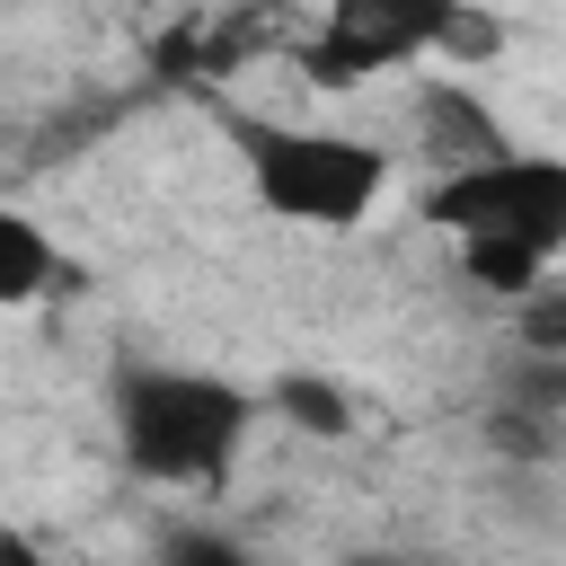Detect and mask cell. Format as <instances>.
<instances>
[{
  "label": "cell",
  "mask_w": 566,
  "mask_h": 566,
  "mask_svg": "<svg viewBox=\"0 0 566 566\" xmlns=\"http://www.w3.org/2000/svg\"><path fill=\"white\" fill-rule=\"evenodd\" d=\"M265 398H248L221 371H168V363H124L115 371V451L124 469L159 486H221L256 433Z\"/></svg>",
  "instance_id": "obj_1"
},
{
  "label": "cell",
  "mask_w": 566,
  "mask_h": 566,
  "mask_svg": "<svg viewBox=\"0 0 566 566\" xmlns=\"http://www.w3.org/2000/svg\"><path fill=\"white\" fill-rule=\"evenodd\" d=\"M248 186L265 212L301 221V230H354L380 195H389V150L354 142V133H283V124H248Z\"/></svg>",
  "instance_id": "obj_2"
},
{
  "label": "cell",
  "mask_w": 566,
  "mask_h": 566,
  "mask_svg": "<svg viewBox=\"0 0 566 566\" xmlns=\"http://www.w3.org/2000/svg\"><path fill=\"white\" fill-rule=\"evenodd\" d=\"M424 221H433V230H451L460 248H469V239H513V248L557 256V248H566V159L504 150V159H486V168L433 177Z\"/></svg>",
  "instance_id": "obj_3"
},
{
  "label": "cell",
  "mask_w": 566,
  "mask_h": 566,
  "mask_svg": "<svg viewBox=\"0 0 566 566\" xmlns=\"http://www.w3.org/2000/svg\"><path fill=\"white\" fill-rule=\"evenodd\" d=\"M442 18H451V0H416V9L407 0H336L310 35L301 71L318 88H363L371 71H407V62L442 53Z\"/></svg>",
  "instance_id": "obj_4"
},
{
  "label": "cell",
  "mask_w": 566,
  "mask_h": 566,
  "mask_svg": "<svg viewBox=\"0 0 566 566\" xmlns=\"http://www.w3.org/2000/svg\"><path fill=\"white\" fill-rule=\"evenodd\" d=\"M416 124H424V142L451 159L442 177L486 168V159H504V150H513V133L495 124V106H478L460 80H424V88H416Z\"/></svg>",
  "instance_id": "obj_5"
},
{
  "label": "cell",
  "mask_w": 566,
  "mask_h": 566,
  "mask_svg": "<svg viewBox=\"0 0 566 566\" xmlns=\"http://www.w3.org/2000/svg\"><path fill=\"white\" fill-rule=\"evenodd\" d=\"M62 283H80V265L44 239V221H35V212H0V301L27 310V301H44V292H62Z\"/></svg>",
  "instance_id": "obj_6"
},
{
  "label": "cell",
  "mask_w": 566,
  "mask_h": 566,
  "mask_svg": "<svg viewBox=\"0 0 566 566\" xmlns=\"http://www.w3.org/2000/svg\"><path fill=\"white\" fill-rule=\"evenodd\" d=\"M265 416H283V424H292V433H310V442L354 433V398H345L327 371H283V380L265 389Z\"/></svg>",
  "instance_id": "obj_7"
},
{
  "label": "cell",
  "mask_w": 566,
  "mask_h": 566,
  "mask_svg": "<svg viewBox=\"0 0 566 566\" xmlns=\"http://www.w3.org/2000/svg\"><path fill=\"white\" fill-rule=\"evenodd\" d=\"M495 416H522V424H566V354H513L504 380H495Z\"/></svg>",
  "instance_id": "obj_8"
},
{
  "label": "cell",
  "mask_w": 566,
  "mask_h": 566,
  "mask_svg": "<svg viewBox=\"0 0 566 566\" xmlns=\"http://www.w3.org/2000/svg\"><path fill=\"white\" fill-rule=\"evenodd\" d=\"M460 274H469L478 292L531 301V292L548 283V256H539V248H513V239H469V248H460Z\"/></svg>",
  "instance_id": "obj_9"
},
{
  "label": "cell",
  "mask_w": 566,
  "mask_h": 566,
  "mask_svg": "<svg viewBox=\"0 0 566 566\" xmlns=\"http://www.w3.org/2000/svg\"><path fill=\"white\" fill-rule=\"evenodd\" d=\"M150 566H256V557H248V539H230L212 522H168L159 548H150Z\"/></svg>",
  "instance_id": "obj_10"
},
{
  "label": "cell",
  "mask_w": 566,
  "mask_h": 566,
  "mask_svg": "<svg viewBox=\"0 0 566 566\" xmlns=\"http://www.w3.org/2000/svg\"><path fill=\"white\" fill-rule=\"evenodd\" d=\"M522 354H566V283H539L522 301Z\"/></svg>",
  "instance_id": "obj_11"
},
{
  "label": "cell",
  "mask_w": 566,
  "mask_h": 566,
  "mask_svg": "<svg viewBox=\"0 0 566 566\" xmlns=\"http://www.w3.org/2000/svg\"><path fill=\"white\" fill-rule=\"evenodd\" d=\"M442 53H451V62H495V53H504V18L451 9V18H442Z\"/></svg>",
  "instance_id": "obj_12"
},
{
  "label": "cell",
  "mask_w": 566,
  "mask_h": 566,
  "mask_svg": "<svg viewBox=\"0 0 566 566\" xmlns=\"http://www.w3.org/2000/svg\"><path fill=\"white\" fill-rule=\"evenodd\" d=\"M0 566H44V548L27 531H0Z\"/></svg>",
  "instance_id": "obj_13"
},
{
  "label": "cell",
  "mask_w": 566,
  "mask_h": 566,
  "mask_svg": "<svg viewBox=\"0 0 566 566\" xmlns=\"http://www.w3.org/2000/svg\"><path fill=\"white\" fill-rule=\"evenodd\" d=\"M345 566H433V557H407V548H363V557H345Z\"/></svg>",
  "instance_id": "obj_14"
}]
</instances>
